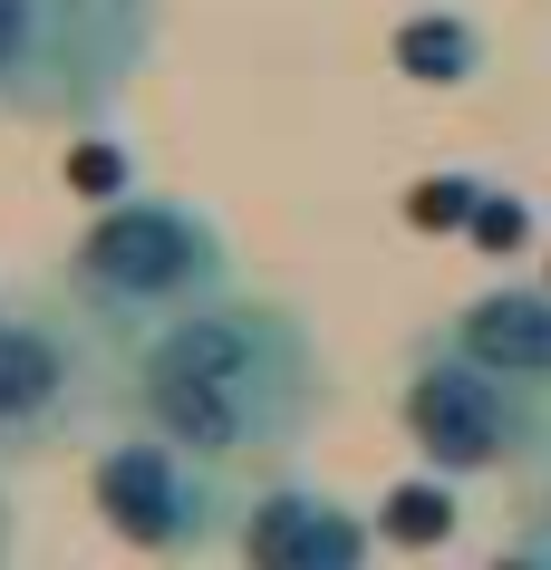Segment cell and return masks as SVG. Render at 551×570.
<instances>
[{
  "mask_svg": "<svg viewBox=\"0 0 551 570\" xmlns=\"http://www.w3.org/2000/svg\"><path fill=\"white\" fill-rule=\"evenodd\" d=\"M329 406H338V377L319 330L262 291H223L117 358V416L214 454L233 474L291 464L329 425Z\"/></svg>",
  "mask_w": 551,
  "mask_h": 570,
  "instance_id": "1",
  "label": "cell"
},
{
  "mask_svg": "<svg viewBox=\"0 0 551 570\" xmlns=\"http://www.w3.org/2000/svg\"><path fill=\"white\" fill-rule=\"evenodd\" d=\"M49 291L107 348H136V338L175 330L184 309L243 291V262H233V233L204 204H184V194H107L97 223L59 252Z\"/></svg>",
  "mask_w": 551,
  "mask_h": 570,
  "instance_id": "2",
  "label": "cell"
},
{
  "mask_svg": "<svg viewBox=\"0 0 551 570\" xmlns=\"http://www.w3.org/2000/svg\"><path fill=\"white\" fill-rule=\"evenodd\" d=\"M165 39V0H0V126H97Z\"/></svg>",
  "mask_w": 551,
  "mask_h": 570,
  "instance_id": "3",
  "label": "cell"
},
{
  "mask_svg": "<svg viewBox=\"0 0 551 570\" xmlns=\"http://www.w3.org/2000/svg\"><path fill=\"white\" fill-rule=\"evenodd\" d=\"M397 435L416 445V464L445 483L484 474H532L551 454V396L503 377L493 358H474L455 330H426L397 367Z\"/></svg>",
  "mask_w": 551,
  "mask_h": 570,
  "instance_id": "4",
  "label": "cell"
},
{
  "mask_svg": "<svg viewBox=\"0 0 551 570\" xmlns=\"http://www.w3.org/2000/svg\"><path fill=\"white\" fill-rule=\"evenodd\" d=\"M117 358L126 348H107L59 291H0V464H49L107 435Z\"/></svg>",
  "mask_w": 551,
  "mask_h": 570,
  "instance_id": "5",
  "label": "cell"
},
{
  "mask_svg": "<svg viewBox=\"0 0 551 570\" xmlns=\"http://www.w3.org/2000/svg\"><path fill=\"white\" fill-rule=\"evenodd\" d=\"M243 493H252V483L233 474V464L175 445V435H155V425L107 435V445H97V464H88L97 522H107L117 541H136V551H155V561L223 551V541H233V522H243Z\"/></svg>",
  "mask_w": 551,
  "mask_h": 570,
  "instance_id": "6",
  "label": "cell"
},
{
  "mask_svg": "<svg viewBox=\"0 0 551 570\" xmlns=\"http://www.w3.org/2000/svg\"><path fill=\"white\" fill-rule=\"evenodd\" d=\"M367 541L377 532H367L338 493L281 474V464L243 493V522H233V551L262 561V570H348V561H367Z\"/></svg>",
  "mask_w": 551,
  "mask_h": 570,
  "instance_id": "7",
  "label": "cell"
},
{
  "mask_svg": "<svg viewBox=\"0 0 551 570\" xmlns=\"http://www.w3.org/2000/svg\"><path fill=\"white\" fill-rule=\"evenodd\" d=\"M445 330H455L474 358H493L503 377H522V387L551 396V271L542 281H493V291H474Z\"/></svg>",
  "mask_w": 551,
  "mask_h": 570,
  "instance_id": "8",
  "label": "cell"
},
{
  "mask_svg": "<svg viewBox=\"0 0 551 570\" xmlns=\"http://www.w3.org/2000/svg\"><path fill=\"white\" fill-rule=\"evenodd\" d=\"M397 68H406V78L455 88V78H474V68H484V39H474V20H464V10H416V20L397 30Z\"/></svg>",
  "mask_w": 551,
  "mask_h": 570,
  "instance_id": "9",
  "label": "cell"
},
{
  "mask_svg": "<svg viewBox=\"0 0 551 570\" xmlns=\"http://www.w3.org/2000/svg\"><path fill=\"white\" fill-rule=\"evenodd\" d=\"M513 561H551V454L522 474V503H513Z\"/></svg>",
  "mask_w": 551,
  "mask_h": 570,
  "instance_id": "10",
  "label": "cell"
},
{
  "mask_svg": "<svg viewBox=\"0 0 551 570\" xmlns=\"http://www.w3.org/2000/svg\"><path fill=\"white\" fill-rule=\"evenodd\" d=\"M0 551H10V503H0Z\"/></svg>",
  "mask_w": 551,
  "mask_h": 570,
  "instance_id": "11",
  "label": "cell"
}]
</instances>
